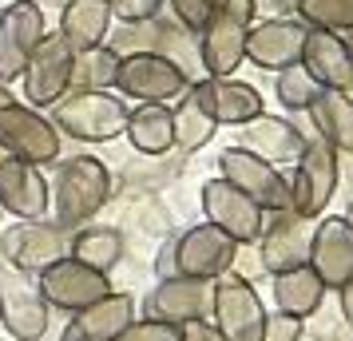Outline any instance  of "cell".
<instances>
[{
    "label": "cell",
    "instance_id": "6da1fadb",
    "mask_svg": "<svg viewBox=\"0 0 353 341\" xmlns=\"http://www.w3.org/2000/svg\"><path fill=\"white\" fill-rule=\"evenodd\" d=\"M115 195L112 171L96 155H76L56 167V179L48 183V211L56 214V227L80 230L96 218Z\"/></svg>",
    "mask_w": 353,
    "mask_h": 341
},
{
    "label": "cell",
    "instance_id": "7a4b0ae2",
    "mask_svg": "<svg viewBox=\"0 0 353 341\" xmlns=\"http://www.w3.org/2000/svg\"><path fill=\"white\" fill-rule=\"evenodd\" d=\"M258 0H219L199 32V64L207 76H234L246 60V36L254 24Z\"/></svg>",
    "mask_w": 353,
    "mask_h": 341
},
{
    "label": "cell",
    "instance_id": "3957f363",
    "mask_svg": "<svg viewBox=\"0 0 353 341\" xmlns=\"http://www.w3.org/2000/svg\"><path fill=\"white\" fill-rule=\"evenodd\" d=\"M128 103L115 92H68L60 103H52V127L80 139V143H108L128 127Z\"/></svg>",
    "mask_w": 353,
    "mask_h": 341
},
{
    "label": "cell",
    "instance_id": "277c9868",
    "mask_svg": "<svg viewBox=\"0 0 353 341\" xmlns=\"http://www.w3.org/2000/svg\"><path fill=\"white\" fill-rule=\"evenodd\" d=\"M210 318H214L210 325L226 341H262L270 309L262 306L250 278L239 270H226L223 278L210 282Z\"/></svg>",
    "mask_w": 353,
    "mask_h": 341
},
{
    "label": "cell",
    "instance_id": "5b68a950",
    "mask_svg": "<svg viewBox=\"0 0 353 341\" xmlns=\"http://www.w3.org/2000/svg\"><path fill=\"white\" fill-rule=\"evenodd\" d=\"M0 151L8 159L48 167L60 159V131L52 127V119L44 112L12 99L0 107Z\"/></svg>",
    "mask_w": 353,
    "mask_h": 341
},
{
    "label": "cell",
    "instance_id": "8992f818",
    "mask_svg": "<svg viewBox=\"0 0 353 341\" xmlns=\"http://www.w3.org/2000/svg\"><path fill=\"white\" fill-rule=\"evenodd\" d=\"M219 171H223V179L234 191H242L266 214H290V207H294L290 203V179L278 167H270L266 159H258L254 151L226 147L223 155H219Z\"/></svg>",
    "mask_w": 353,
    "mask_h": 341
},
{
    "label": "cell",
    "instance_id": "52a82bcc",
    "mask_svg": "<svg viewBox=\"0 0 353 341\" xmlns=\"http://www.w3.org/2000/svg\"><path fill=\"white\" fill-rule=\"evenodd\" d=\"M187 87H191V76L183 68H175L167 56H155V52L123 56L119 72H115L119 99H135V103H171Z\"/></svg>",
    "mask_w": 353,
    "mask_h": 341
},
{
    "label": "cell",
    "instance_id": "ba28073f",
    "mask_svg": "<svg viewBox=\"0 0 353 341\" xmlns=\"http://www.w3.org/2000/svg\"><path fill=\"white\" fill-rule=\"evenodd\" d=\"M72 68H76V48L68 44L60 32H44V40L36 44L32 60L24 68V99L28 107H52L72 92Z\"/></svg>",
    "mask_w": 353,
    "mask_h": 341
},
{
    "label": "cell",
    "instance_id": "9c48e42d",
    "mask_svg": "<svg viewBox=\"0 0 353 341\" xmlns=\"http://www.w3.org/2000/svg\"><path fill=\"white\" fill-rule=\"evenodd\" d=\"M337 191V151L330 143H314L302 147V155L294 163V179H290V214L298 218H321V211L330 207V198Z\"/></svg>",
    "mask_w": 353,
    "mask_h": 341
},
{
    "label": "cell",
    "instance_id": "30bf717a",
    "mask_svg": "<svg viewBox=\"0 0 353 341\" xmlns=\"http://www.w3.org/2000/svg\"><path fill=\"white\" fill-rule=\"evenodd\" d=\"M48 322H52V309L36 290V278L8 266L0 274V329L12 341H44L48 338Z\"/></svg>",
    "mask_w": 353,
    "mask_h": 341
},
{
    "label": "cell",
    "instance_id": "8fae6325",
    "mask_svg": "<svg viewBox=\"0 0 353 341\" xmlns=\"http://www.w3.org/2000/svg\"><path fill=\"white\" fill-rule=\"evenodd\" d=\"M36 290L48 302V309H64L72 318V313L88 309L92 302L108 298L112 293V278L88 270L76 258H60V262H52L48 270L36 274Z\"/></svg>",
    "mask_w": 353,
    "mask_h": 341
},
{
    "label": "cell",
    "instance_id": "7c38bea8",
    "mask_svg": "<svg viewBox=\"0 0 353 341\" xmlns=\"http://www.w3.org/2000/svg\"><path fill=\"white\" fill-rule=\"evenodd\" d=\"M242 246L234 238H226L219 227L199 223L183 238H175V274L191 278V282H214L226 270H234Z\"/></svg>",
    "mask_w": 353,
    "mask_h": 341
},
{
    "label": "cell",
    "instance_id": "4fadbf2b",
    "mask_svg": "<svg viewBox=\"0 0 353 341\" xmlns=\"http://www.w3.org/2000/svg\"><path fill=\"white\" fill-rule=\"evenodd\" d=\"M199 198H203V214H207L210 227H219L226 238H234L239 246L258 242V234L266 227V211L254 207L242 191H234L226 179H210V183H203Z\"/></svg>",
    "mask_w": 353,
    "mask_h": 341
},
{
    "label": "cell",
    "instance_id": "5bb4252c",
    "mask_svg": "<svg viewBox=\"0 0 353 341\" xmlns=\"http://www.w3.org/2000/svg\"><path fill=\"white\" fill-rule=\"evenodd\" d=\"M0 254L20 274H40L52 262L68 258V234L56 223H17L0 234Z\"/></svg>",
    "mask_w": 353,
    "mask_h": 341
},
{
    "label": "cell",
    "instance_id": "9a60e30c",
    "mask_svg": "<svg viewBox=\"0 0 353 341\" xmlns=\"http://www.w3.org/2000/svg\"><path fill=\"white\" fill-rule=\"evenodd\" d=\"M305 266L321 278L325 290H341L353 278V227L341 214L314 218L310 230V258Z\"/></svg>",
    "mask_w": 353,
    "mask_h": 341
},
{
    "label": "cell",
    "instance_id": "2e32d148",
    "mask_svg": "<svg viewBox=\"0 0 353 341\" xmlns=\"http://www.w3.org/2000/svg\"><path fill=\"white\" fill-rule=\"evenodd\" d=\"M44 8H36L32 0L12 4L0 12V80L17 83L24 76V68L32 60L36 44L44 40Z\"/></svg>",
    "mask_w": 353,
    "mask_h": 341
},
{
    "label": "cell",
    "instance_id": "e0dca14e",
    "mask_svg": "<svg viewBox=\"0 0 353 341\" xmlns=\"http://www.w3.org/2000/svg\"><path fill=\"white\" fill-rule=\"evenodd\" d=\"M305 28L298 17H274L262 20V24H250V36H246V60L262 72H282V68H294L302 60L305 48Z\"/></svg>",
    "mask_w": 353,
    "mask_h": 341
},
{
    "label": "cell",
    "instance_id": "ac0fdd59",
    "mask_svg": "<svg viewBox=\"0 0 353 341\" xmlns=\"http://www.w3.org/2000/svg\"><path fill=\"white\" fill-rule=\"evenodd\" d=\"M191 96L207 107V115L219 127H242L262 115V96L254 83L234 80V76H203L191 83Z\"/></svg>",
    "mask_w": 353,
    "mask_h": 341
},
{
    "label": "cell",
    "instance_id": "d6986e66",
    "mask_svg": "<svg viewBox=\"0 0 353 341\" xmlns=\"http://www.w3.org/2000/svg\"><path fill=\"white\" fill-rule=\"evenodd\" d=\"M147 318L163 325H183L207 322L210 313V282H191V278H163L155 290L147 293Z\"/></svg>",
    "mask_w": 353,
    "mask_h": 341
},
{
    "label": "cell",
    "instance_id": "ffe728a7",
    "mask_svg": "<svg viewBox=\"0 0 353 341\" xmlns=\"http://www.w3.org/2000/svg\"><path fill=\"white\" fill-rule=\"evenodd\" d=\"M0 207L20 223H40L48 214V179L32 163L8 159L0 151Z\"/></svg>",
    "mask_w": 353,
    "mask_h": 341
},
{
    "label": "cell",
    "instance_id": "44dd1931",
    "mask_svg": "<svg viewBox=\"0 0 353 341\" xmlns=\"http://www.w3.org/2000/svg\"><path fill=\"white\" fill-rule=\"evenodd\" d=\"M131 322H135V298L112 290L108 298H99L88 309L72 313L60 341H115Z\"/></svg>",
    "mask_w": 353,
    "mask_h": 341
},
{
    "label": "cell",
    "instance_id": "7402d4cb",
    "mask_svg": "<svg viewBox=\"0 0 353 341\" xmlns=\"http://www.w3.org/2000/svg\"><path fill=\"white\" fill-rule=\"evenodd\" d=\"M310 230H314L310 218H298V214H274V223H266L262 234H258V242H262L258 246L262 266H266L270 274L305 266V258H310Z\"/></svg>",
    "mask_w": 353,
    "mask_h": 341
},
{
    "label": "cell",
    "instance_id": "603a6c76",
    "mask_svg": "<svg viewBox=\"0 0 353 341\" xmlns=\"http://www.w3.org/2000/svg\"><path fill=\"white\" fill-rule=\"evenodd\" d=\"M298 64L314 76L321 92H350L353 87V60L341 36L337 32H321V28H310L305 32V48Z\"/></svg>",
    "mask_w": 353,
    "mask_h": 341
},
{
    "label": "cell",
    "instance_id": "cb8c5ba5",
    "mask_svg": "<svg viewBox=\"0 0 353 341\" xmlns=\"http://www.w3.org/2000/svg\"><path fill=\"white\" fill-rule=\"evenodd\" d=\"M242 151H254L258 159H266L270 167H278V163H298V155H302V131L294 127L290 119H278V115H258V119H250V123H242Z\"/></svg>",
    "mask_w": 353,
    "mask_h": 341
},
{
    "label": "cell",
    "instance_id": "d4e9b609",
    "mask_svg": "<svg viewBox=\"0 0 353 341\" xmlns=\"http://www.w3.org/2000/svg\"><path fill=\"white\" fill-rule=\"evenodd\" d=\"M112 28H115V17L108 0H68L60 8V28L56 32L76 52H92L108 44Z\"/></svg>",
    "mask_w": 353,
    "mask_h": 341
},
{
    "label": "cell",
    "instance_id": "484cf974",
    "mask_svg": "<svg viewBox=\"0 0 353 341\" xmlns=\"http://www.w3.org/2000/svg\"><path fill=\"white\" fill-rule=\"evenodd\" d=\"M321 298H325V286L310 266H294V270L274 274V306L294 322H305L310 313H318Z\"/></svg>",
    "mask_w": 353,
    "mask_h": 341
},
{
    "label": "cell",
    "instance_id": "4316f807",
    "mask_svg": "<svg viewBox=\"0 0 353 341\" xmlns=\"http://www.w3.org/2000/svg\"><path fill=\"white\" fill-rule=\"evenodd\" d=\"M128 135L131 151H139L143 159H159L171 147V107L167 103H139L135 112H128Z\"/></svg>",
    "mask_w": 353,
    "mask_h": 341
},
{
    "label": "cell",
    "instance_id": "83f0119b",
    "mask_svg": "<svg viewBox=\"0 0 353 341\" xmlns=\"http://www.w3.org/2000/svg\"><path fill=\"white\" fill-rule=\"evenodd\" d=\"M310 119L318 127V139L334 151H353V99L350 92H318L310 103Z\"/></svg>",
    "mask_w": 353,
    "mask_h": 341
},
{
    "label": "cell",
    "instance_id": "f1b7e54d",
    "mask_svg": "<svg viewBox=\"0 0 353 341\" xmlns=\"http://www.w3.org/2000/svg\"><path fill=\"white\" fill-rule=\"evenodd\" d=\"M68 258H76L96 274H112L123 258V238L112 227H80L68 238Z\"/></svg>",
    "mask_w": 353,
    "mask_h": 341
},
{
    "label": "cell",
    "instance_id": "f546056e",
    "mask_svg": "<svg viewBox=\"0 0 353 341\" xmlns=\"http://www.w3.org/2000/svg\"><path fill=\"white\" fill-rule=\"evenodd\" d=\"M219 123L207 115V107L191 96V87L179 96V107H171V147L191 155V151H203V147L214 139Z\"/></svg>",
    "mask_w": 353,
    "mask_h": 341
},
{
    "label": "cell",
    "instance_id": "4dcf8cb0",
    "mask_svg": "<svg viewBox=\"0 0 353 341\" xmlns=\"http://www.w3.org/2000/svg\"><path fill=\"white\" fill-rule=\"evenodd\" d=\"M115 72H119V56L108 44L92 52H76L72 92H108V87H115Z\"/></svg>",
    "mask_w": 353,
    "mask_h": 341
},
{
    "label": "cell",
    "instance_id": "1f68e13d",
    "mask_svg": "<svg viewBox=\"0 0 353 341\" xmlns=\"http://www.w3.org/2000/svg\"><path fill=\"white\" fill-rule=\"evenodd\" d=\"M294 17L305 28H321V32H350L353 28V0H298Z\"/></svg>",
    "mask_w": 353,
    "mask_h": 341
},
{
    "label": "cell",
    "instance_id": "d6a6232c",
    "mask_svg": "<svg viewBox=\"0 0 353 341\" xmlns=\"http://www.w3.org/2000/svg\"><path fill=\"white\" fill-rule=\"evenodd\" d=\"M318 92L321 87L314 83V76H310L302 64L278 72V99H282L286 112H310V103L318 99Z\"/></svg>",
    "mask_w": 353,
    "mask_h": 341
},
{
    "label": "cell",
    "instance_id": "836d02e7",
    "mask_svg": "<svg viewBox=\"0 0 353 341\" xmlns=\"http://www.w3.org/2000/svg\"><path fill=\"white\" fill-rule=\"evenodd\" d=\"M171 4V12H175V24H183L187 32H203V24H207V17L214 12V4L219 0H167Z\"/></svg>",
    "mask_w": 353,
    "mask_h": 341
},
{
    "label": "cell",
    "instance_id": "e575fe53",
    "mask_svg": "<svg viewBox=\"0 0 353 341\" xmlns=\"http://www.w3.org/2000/svg\"><path fill=\"white\" fill-rule=\"evenodd\" d=\"M108 4H112L115 20H123V24H143V20L159 17L167 0H108Z\"/></svg>",
    "mask_w": 353,
    "mask_h": 341
},
{
    "label": "cell",
    "instance_id": "d590c367",
    "mask_svg": "<svg viewBox=\"0 0 353 341\" xmlns=\"http://www.w3.org/2000/svg\"><path fill=\"white\" fill-rule=\"evenodd\" d=\"M115 341H179V329L175 325H163V322H151V318H135Z\"/></svg>",
    "mask_w": 353,
    "mask_h": 341
},
{
    "label": "cell",
    "instance_id": "8d00e7d4",
    "mask_svg": "<svg viewBox=\"0 0 353 341\" xmlns=\"http://www.w3.org/2000/svg\"><path fill=\"white\" fill-rule=\"evenodd\" d=\"M262 341H302V322H294L286 313H270Z\"/></svg>",
    "mask_w": 353,
    "mask_h": 341
},
{
    "label": "cell",
    "instance_id": "74e56055",
    "mask_svg": "<svg viewBox=\"0 0 353 341\" xmlns=\"http://www.w3.org/2000/svg\"><path fill=\"white\" fill-rule=\"evenodd\" d=\"M179 341H226V338L210 322H191L179 329Z\"/></svg>",
    "mask_w": 353,
    "mask_h": 341
},
{
    "label": "cell",
    "instance_id": "f35d334b",
    "mask_svg": "<svg viewBox=\"0 0 353 341\" xmlns=\"http://www.w3.org/2000/svg\"><path fill=\"white\" fill-rule=\"evenodd\" d=\"M155 270H159V278H179V274H175V242H167V246L159 250Z\"/></svg>",
    "mask_w": 353,
    "mask_h": 341
},
{
    "label": "cell",
    "instance_id": "ab89813d",
    "mask_svg": "<svg viewBox=\"0 0 353 341\" xmlns=\"http://www.w3.org/2000/svg\"><path fill=\"white\" fill-rule=\"evenodd\" d=\"M337 298H341V318L353 325V278L341 286V290H337Z\"/></svg>",
    "mask_w": 353,
    "mask_h": 341
},
{
    "label": "cell",
    "instance_id": "60d3db41",
    "mask_svg": "<svg viewBox=\"0 0 353 341\" xmlns=\"http://www.w3.org/2000/svg\"><path fill=\"white\" fill-rule=\"evenodd\" d=\"M4 103H12V92H8V83L0 80V107H4Z\"/></svg>",
    "mask_w": 353,
    "mask_h": 341
},
{
    "label": "cell",
    "instance_id": "b9f144b4",
    "mask_svg": "<svg viewBox=\"0 0 353 341\" xmlns=\"http://www.w3.org/2000/svg\"><path fill=\"white\" fill-rule=\"evenodd\" d=\"M32 4H36V8H44V4H48V8H64L68 0H32Z\"/></svg>",
    "mask_w": 353,
    "mask_h": 341
},
{
    "label": "cell",
    "instance_id": "7bdbcfd3",
    "mask_svg": "<svg viewBox=\"0 0 353 341\" xmlns=\"http://www.w3.org/2000/svg\"><path fill=\"white\" fill-rule=\"evenodd\" d=\"M341 44H345V52H350V60H353V28L350 32H341Z\"/></svg>",
    "mask_w": 353,
    "mask_h": 341
},
{
    "label": "cell",
    "instance_id": "ee69618b",
    "mask_svg": "<svg viewBox=\"0 0 353 341\" xmlns=\"http://www.w3.org/2000/svg\"><path fill=\"white\" fill-rule=\"evenodd\" d=\"M12 4H24V0H0V12H4V8H12Z\"/></svg>",
    "mask_w": 353,
    "mask_h": 341
},
{
    "label": "cell",
    "instance_id": "f6af8a7d",
    "mask_svg": "<svg viewBox=\"0 0 353 341\" xmlns=\"http://www.w3.org/2000/svg\"><path fill=\"white\" fill-rule=\"evenodd\" d=\"M0 341H12V338H8V333H4V338H0Z\"/></svg>",
    "mask_w": 353,
    "mask_h": 341
}]
</instances>
